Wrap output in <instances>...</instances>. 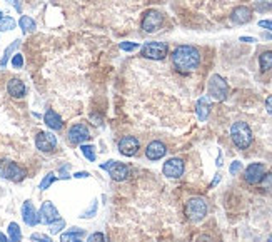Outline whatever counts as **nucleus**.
Masks as SVG:
<instances>
[{"instance_id": "nucleus-1", "label": "nucleus", "mask_w": 272, "mask_h": 242, "mask_svg": "<svg viewBox=\"0 0 272 242\" xmlns=\"http://www.w3.org/2000/svg\"><path fill=\"white\" fill-rule=\"evenodd\" d=\"M172 64L177 72L189 74L197 70L200 65V52L194 45H179L172 52Z\"/></svg>"}, {"instance_id": "nucleus-2", "label": "nucleus", "mask_w": 272, "mask_h": 242, "mask_svg": "<svg viewBox=\"0 0 272 242\" xmlns=\"http://www.w3.org/2000/svg\"><path fill=\"white\" fill-rule=\"evenodd\" d=\"M231 139L237 149H249L252 144V130L247 122H234L231 127Z\"/></svg>"}, {"instance_id": "nucleus-3", "label": "nucleus", "mask_w": 272, "mask_h": 242, "mask_svg": "<svg viewBox=\"0 0 272 242\" xmlns=\"http://www.w3.org/2000/svg\"><path fill=\"white\" fill-rule=\"evenodd\" d=\"M186 216L190 222H200L207 216V202L202 197H192L186 204Z\"/></svg>"}, {"instance_id": "nucleus-4", "label": "nucleus", "mask_w": 272, "mask_h": 242, "mask_svg": "<svg viewBox=\"0 0 272 242\" xmlns=\"http://www.w3.org/2000/svg\"><path fill=\"white\" fill-rule=\"evenodd\" d=\"M207 90H209V97L215 99V101H226L227 93H229V85H227L224 77H221L219 74H214L209 79Z\"/></svg>"}, {"instance_id": "nucleus-5", "label": "nucleus", "mask_w": 272, "mask_h": 242, "mask_svg": "<svg viewBox=\"0 0 272 242\" xmlns=\"http://www.w3.org/2000/svg\"><path fill=\"white\" fill-rule=\"evenodd\" d=\"M169 54V45L164 42H147L140 47V56L150 60H164Z\"/></svg>"}, {"instance_id": "nucleus-6", "label": "nucleus", "mask_w": 272, "mask_h": 242, "mask_svg": "<svg viewBox=\"0 0 272 242\" xmlns=\"http://www.w3.org/2000/svg\"><path fill=\"white\" fill-rule=\"evenodd\" d=\"M0 175L4 179H9L12 182H22L25 179V169L20 167L19 164H15L12 161H0Z\"/></svg>"}, {"instance_id": "nucleus-7", "label": "nucleus", "mask_w": 272, "mask_h": 242, "mask_svg": "<svg viewBox=\"0 0 272 242\" xmlns=\"http://www.w3.org/2000/svg\"><path fill=\"white\" fill-rule=\"evenodd\" d=\"M90 130L87 125L84 124H74L72 127L69 129L67 132V140L70 142L72 146H79V144H84L85 140L90 139Z\"/></svg>"}, {"instance_id": "nucleus-8", "label": "nucleus", "mask_w": 272, "mask_h": 242, "mask_svg": "<svg viewBox=\"0 0 272 242\" xmlns=\"http://www.w3.org/2000/svg\"><path fill=\"white\" fill-rule=\"evenodd\" d=\"M164 24V15L157 10H149L144 19H142V29L147 34H152V32H157Z\"/></svg>"}, {"instance_id": "nucleus-9", "label": "nucleus", "mask_w": 272, "mask_h": 242, "mask_svg": "<svg viewBox=\"0 0 272 242\" xmlns=\"http://www.w3.org/2000/svg\"><path fill=\"white\" fill-rule=\"evenodd\" d=\"M35 146L40 152H53L57 149V137L52 132H39L35 137Z\"/></svg>"}, {"instance_id": "nucleus-10", "label": "nucleus", "mask_w": 272, "mask_h": 242, "mask_svg": "<svg viewBox=\"0 0 272 242\" xmlns=\"http://www.w3.org/2000/svg\"><path fill=\"white\" fill-rule=\"evenodd\" d=\"M184 169H186V166H184L182 159L172 157V159H169V161L164 164V167H162V172H164V175H166V177H169V179H179V177H182Z\"/></svg>"}, {"instance_id": "nucleus-11", "label": "nucleus", "mask_w": 272, "mask_h": 242, "mask_svg": "<svg viewBox=\"0 0 272 242\" xmlns=\"http://www.w3.org/2000/svg\"><path fill=\"white\" fill-rule=\"evenodd\" d=\"M119 152L126 157H134L135 154L139 152V140L135 139L134 135H124L121 140H119Z\"/></svg>"}, {"instance_id": "nucleus-12", "label": "nucleus", "mask_w": 272, "mask_h": 242, "mask_svg": "<svg viewBox=\"0 0 272 242\" xmlns=\"http://www.w3.org/2000/svg\"><path fill=\"white\" fill-rule=\"evenodd\" d=\"M265 174V166L262 162H254L251 166H247L246 172H244V179L247 184H259L262 175Z\"/></svg>"}, {"instance_id": "nucleus-13", "label": "nucleus", "mask_w": 272, "mask_h": 242, "mask_svg": "<svg viewBox=\"0 0 272 242\" xmlns=\"http://www.w3.org/2000/svg\"><path fill=\"white\" fill-rule=\"evenodd\" d=\"M22 217H24V222L30 225V227H35L37 224H40L39 212L35 211V207L30 201H25L24 206H22Z\"/></svg>"}, {"instance_id": "nucleus-14", "label": "nucleus", "mask_w": 272, "mask_h": 242, "mask_svg": "<svg viewBox=\"0 0 272 242\" xmlns=\"http://www.w3.org/2000/svg\"><path fill=\"white\" fill-rule=\"evenodd\" d=\"M167 152V147L164 142L160 140H152L149 146L145 147V157L149 161H160L162 157L166 156Z\"/></svg>"}, {"instance_id": "nucleus-15", "label": "nucleus", "mask_w": 272, "mask_h": 242, "mask_svg": "<svg viewBox=\"0 0 272 242\" xmlns=\"http://www.w3.org/2000/svg\"><path fill=\"white\" fill-rule=\"evenodd\" d=\"M231 20H232V24H236V25L247 24V22L252 20V10L249 7H246V5L236 7L232 10V14H231Z\"/></svg>"}, {"instance_id": "nucleus-16", "label": "nucleus", "mask_w": 272, "mask_h": 242, "mask_svg": "<svg viewBox=\"0 0 272 242\" xmlns=\"http://www.w3.org/2000/svg\"><path fill=\"white\" fill-rule=\"evenodd\" d=\"M39 216H40V222L52 224L53 221H57V219H59V211H57L56 206H53L50 201H45L42 204V207H40Z\"/></svg>"}, {"instance_id": "nucleus-17", "label": "nucleus", "mask_w": 272, "mask_h": 242, "mask_svg": "<svg viewBox=\"0 0 272 242\" xmlns=\"http://www.w3.org/2000/svg\"><path fill=\"white\" fill-rule=\"evenodd\" d=\"M108 175L112 177V180H117V182H122V180L129 179L130 175V167L124 162H116L108 170Z\"/></svg>"}, {"instance_id": "nucleus-18", "label": "nucleus", "mask_w": 272, "mask_h": 242, "mask_svg": "<svg viewBox=\"0 0 272 242\" xmlns=\"http://www.w3.org/2000/svg\"><path fill=\"white\" fill-rule=\"evenodd\" d=\"M7 92L10 97L22 99L25 95V84L20 79H17V77H14V79H10L7 82Z\"/></svg>"}, {"instance_id": "nucleus-19", "label": "nucleus", "mask_w": 272, "mask_h": 242, "mask_svg": "<svg viewBox=\"0 0 272 242\" xmlns=\"http://www.w3.org/2000/svg\"><path fill=\"white\" fill-rule=\"evenodd\" d=\"M43 122H45L47 127L52 129V130H61L64 127L62 117L56 111H52V109H48V111L45 112V115H43Z\"/></svg>"}, {"instance_id": "nucleus-20", "label": "nucleus", "mask_w": 272, "mask_h": 242, "mask_svg": "<svg viewBox=\"0 0 272 242\" xmlns=\"http://www.w3.org/2000/svg\"><path fill=\"white\" fill-rule=\"evenodd\" d=\"M195 111H197V117L199 120H204L209 117V112H210V97L209 95H202L197 101V106H195Z\"/></svg>"}, {"instance_id": "nucleus-21", "label": "nucleus", "mask_w": 272, "mask_h": 242, "mask_svg": "<svg viewBox=\"0 0 272 242\" xmlns=\"http://www.w3.org/2000/svg\"><path fill=\"white\" fill-rule=\"evenodd\" d=\"M19 25H20V29L24 34H30V32H34L35 30V20L29 17V15H22L20 20H19Z\"/></svg>"}, {"instance_id": "nucleus-22", "label": "nucleus", "mask_w": 272, "mask_h": 242, "mask_svg": "<svg viewBox=\"0 0 272 242\" xmlns=\"http://www.w3.org/2000/svg\"><path fill=\"white\" fill-rule=\"evenodd\" d=\"M19 45H20V38H15V40L10 43L7 49H5V52H4V56H2V60H0V65H2V67H5V65H7L9 59L14 56V52L17 51Z\"/></svg>"}, {"instance_id": "nucleus-23", "label": "nucleus", "mask_w": 272, "mask_h": 242, "mask_svg": "<svg viewBox=\"0 0 272 242\" xmlns=\"http://www.w3.org/2000/svg\"><path fill=\"white\" fill-rule=\"evenodd\" d=\"M82 235H85V230L79 229V227H72L65 234L61 235V242H72L74 239H80Z\"/></svg>"}, {"instance_id": "nucleus-24", "label": "nucleus", "mask_w": 272, "mask_h": 242, "mask_svg": "<svg viewBox=\"0 0 272 242\" xmlns=\"http://www.w3.org/2000/svg\"><path fill=\"white\" fill-rule=\"evenodd\" d=\"M259 65H260V70H262V72H267V70L272 69V51H265L260 54Z\"/></svg>"}, {"instance_id": "nucleus-25", "label": "nucleus", "mask_w": 272, "mask_h": 242, "mask_svg": "<svg viewBox=\"0 0 272 242\" xmlns=\"http://www.w3.org/2000/svg\"><path fill=\"white\" fill-rule=\"evenodd\" d=\"M22 232L17 222H10L9 224V242H20Z\"/></svg>"}, {"instance_id": "nucleus-26", "label": "nucleus", "mask_w": 272, "mask_h": 242, "mask_svg": "<svg viewBox=\"0 0 272 242\" xmlns=\"http://www.w3.org/2000/svg\"><path fill=\"white\" fill-rule=\"evenodd\" d=\"M254 9L257 12H267L272 9V0H254Z\"/></svg>"}, {"instance_id": "nucleus-27", "label": "nucleus", "mask_w": 272, "mask_h": 242, "mask_svg": "<svg viewBox=\"0 0 272 242\" xmlns=\"http://www.w3.org/2000/svg\"><path fill=\"white\" fill-rule=\"evenodd\" d=\"M80 151H82L84 157L87 159V161H90V162H94V161H95V147H94V146L84 144L82 147H80Z\"/></svg>"}, {"instance_id": "nucleus-28", "label": "nucleus", "mask_w": 272, "mask_h": 242, "mask_svg": "<svg viewBox=\"0 0 272 242\" xmlns=\"http://www.w3.org/2000/svg\"><path fill=\"white\" fill-rule=\"evenodd\" d=\"M15 20L12 17H2L0 19V32H4V30H12L15 29Z\"/></svg>"}, {"instance_id": "nucleus-29", "label": "nucleus", "mask_w": 272, "mask_h": 242, "mask_svg": "<svg viewBox=\"0 0 272 242\" xmlns=\"http://www.w3.org/2000/svg\"><path fill=\"white\" fill-rule=\"evenodd\" d=\"M56 174H53V172H48L47 175H45V177H43V180H42V182H40V190H47L48 189V187H50L53 182H56Z\"/></svg>"}, {"instance_id": "nucleus-30", "label": "nucleus", "mask_w": 272, "mask_h": 242, "mask_svg": "<svg viewBox=\"0 0 272 242\" xmlns=\"http://www.w3.org/2000/svg\"><path fill=\"white\" fill-rule=\"evenodd\" d=\"M48 225H50V234H59L65 227V221L59 217L57 221H53L52 224H48Z\"/></svg>"}, {"instance_id": "nucleus-31", "label": "nucleus", "mask_w": 272, "mask_h": 242, "mask_svg": "<svg viewBox=\"0 0 272 242\" xmlns=\"http://www.w3.org/2000/svg\"><path fill=\"white\" fill-rule=\"evenodd\" d=\"M260 185L264 187V189H272V172H267L262 175V179H260Z\"/></svg>"}, {"instance_id": "nucleus-32", "label": "nucleus", "mask_w": 272, "mask_h": 242, "mask_svg": "<svg viewBox=\"0 0 272 242\" xmlns=\"http://www.w3.org/2000/svg\"><path fill=\"white\" fill-rule=\"evenodd\" d=\"M22 65H24V57H22V54H14L12 56V67L22 69Z\"/></svg>"}, {"instance_id": "nucleus-33", "label": "nucleus", "mask_w": 272, "mask_h": 242, "mask_svg": "<svg viewBox=\"0 0 272 242\" xmlns=\"http://www.w3.org/2000/svg\"><path fill=\"white\" fill-rule=\"evenodd\" d=\"M95 212H97V201H94L92 202V207L90 209H87L85 212H82V219H89V217H94L95 216Z\"/></svg>"}, {"instance_id": "nucleus-34", "label": "nucleus", "mask_w": 272, "mask_h": 242, "mask_svg": "<svg viewBox=\"0 0 272 242\" xmlns=\"http://www.w3.org/2000/svg\"><path fill=\"white\" fill-rule=\"evenodd\" d=\"M121 49H122V51H126V52H132V51H137L139 43H135V42H122L121 43Z\"/></svg>"}, {"instance_id": "nucleus-35", "label": "nucleus", "mask_w": 272, "mask_h": 242, "mask_svg": "<svg viewBox=\"0 0 272 242\" xmlns=\"http://www.w3.org/2000/svg\"><path fill=\"white\" fill-rule=\"evenodd\" d=\"M89 242H105V235L102 232H94V234H90Z\"/></svg>"}, {"instance_id": "nucleus-36", "label": "nucleus", "mask_w": 272, "mask_h": 242, "mask_svg": "<svg viewBox=\"0 0 272 242\" xmlns=\"http://www.w3.org/2000/svg\"><path fill=\"white\" fill-rule=\"evenodd\" d=\"M30 239L35 240V242H52L50 237H47V235H43V234H32Z\"/></svg>"}, {"instance_id": "nucleus-37", "label": "nucleus", "mask_w": 272, "mask_h": 242, "mask_svg": "<svg viewBox=\"0 0 272 242\" xmlns=\"http://www.w3.org/2000/svg\"><path fill=\"white\" fill-rule=\"evenodd\" d=\"M231 174L232 175H236V174H239L242 170V162H239V161H236V162H232V166H231Z\"/></svg>"}, {"instance_id": "nucleus-38", "label": "nucleus", "mask_w": 272, "mask_h": 242, "mask_svg": "<svg viewBox=\"0 0 272 242\" xmlns=\"http://www.w3.org/2000/svg\"><path fill=\"white\" fill-rule=\"evenodd\" d=\"M7 2L10 5H14V9L17 10L19 14H22V4H20V0H7Z\"/></svg>"}, {"instance_id": "nucleus-39", "label": "nucleus", "mask_w": 272, "mask_h": 242, "mask_svg": "<svg viewBox=\"0 0 272 242\" xmlns=\"http://www.w3.org/2000/svg\"><path fill=\"white\" fill-rule=\"evenodd\" d=\"M259 27H262V29H267V30L272 32V20H260Z\"/></svg>"}, {"instance_id": "nucleus-40", "label": "nucleus", "mask_w": 272, "mask_h": 242, "mask_svg": "<svg viewBox=\"0 0 272 242\" xmlns=\"http://www.w3.org/2000/svg\"><path fill=\"white\" fill-rule=\"evenodd\" d=\"M265 109H267V112L272 115V95H269L267 101H265Z\"/></svg>"}, {"instance_id": "nucleus-41", "label": "nucleus", "mask_w": 272, "mask_h": 242, "mask_svg": "<svg viewBox=\"0 0 272 242\" xmlns=\"http://www.w3.org/2000/svg\"><path fill=\"white\" fill-rule=\"evenodd\" d=\"M114 164H116V161H108L107 164H102L100 169H102V170H107V172H108V170H111V167L114 166Z\"/></svg>"}, {"instance_id": "nucleus-42", "label": "nucleus", "mask_w": 272, "mask_h": 242, "mask_svg": "<svg viewBox=\"0 0 272 242\" xmlns=\"http://www.w3.org/2000/svg\"><path fill=\"white\" fill-rule=\"evenodd\" d=\"M89 175H90L89 172H75L74 177L75 179H84V177H89Z\"/></svg>"}, {"instance_id": "nucleus-43", "label": "nucleus", "mask_w": 272, "mask_h": 242, "mask_svg": "<svg viewBox=\"0 0 272 242\" xmlns=\"http://www.w3.org/2000/svg\"><path fill=\"white\" fill-rule=\"evenodd\" d=\"M241 40H242V42H249V43H252V42H255V38H252V37H241Z\"/></svg>"}, {"instance_id": "nucleus-44", "label": "nucleus", "mask_w": 272, "mask_h": 242, "mask_svg": "<svg viewBox=\"0 0 272 242\" xmlns=\"http://www.w3.org/2000/svg\"><path fill=\"white\" fill-rule=\"evenodd\" d=\"M219 180H221V175H219V174H217V177L214 179V182H212V187H214V185H215L217 182H219Z\"/></svg>"}, {"instance_id": "nucleus-45", "label": "nucleus", "mask_w": 272, "mask_h": 242, "mask_svg": "<svg viewBox=\"0 0 272 242\" xmlns=\"http://www.w3.org/2000/svg\"><path fill=\"white\" fill-rule=\"evenodd\" d=\"M0 242H9V240H7V237H5V235H4L2 232H0Z\"/></svg>"}, {"instance_id": "nucleus-46", "label": "nucleus", "mask_w": 272, "mask_h": 242, "mask_svg": "<svg viewBox=\"0 0 272 242\" xmlns=\"http://www.w3.org/2000/svg\"><path fill=\"white\" fill-rule=\"evenodd\" d=\"M267 242H272V234H270L269 237H267Z\"/></svg>"}, {"instance_id": "nucleus-47", "label": "nucleus", "mask_w": 272, "mask_h": 242, "mask_svg": "<svg viewBox=\"0 0 272 242\" xmlns=\"http://www.w3.org/2000/svg\"><path fill=\"white\" fill-rule=\"evenodd\" d=\"M72 242H82V240H80V239H74Z\"/></svg>"}, {"instance_id": "nucleus-48", "label": "nucleus", "mask_w": 272, "mask_h": 242, "mask_svg": "<svg viewBox=\"0 0 272 242\" xmlns=\"http://www.w3.org/2000/svg\"><path fill=\"white\" fill-rule=\"evenodd\" d=\"M4 17V14H2V10H0V19H2Z\"/></svg>"}]
</instances>
